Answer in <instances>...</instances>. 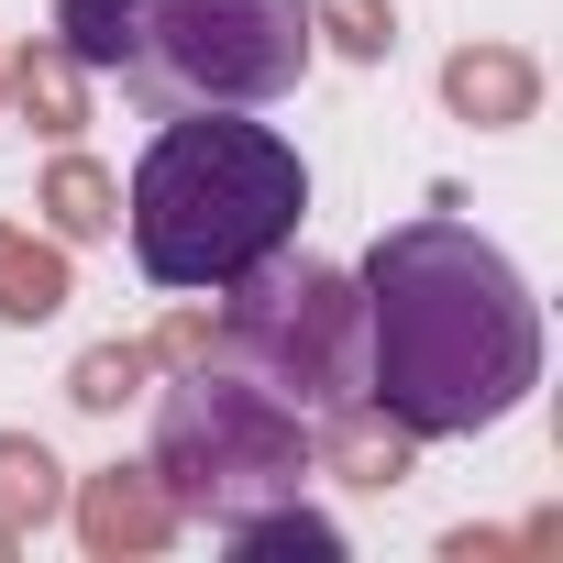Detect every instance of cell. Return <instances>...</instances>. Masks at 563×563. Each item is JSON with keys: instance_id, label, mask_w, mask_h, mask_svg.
Instances as JSON below:
<instances>
[{"instance_id": "obj_1", "label": "cell", "mask_w": 563, "mask_h": 563, "mask_svg": "<svg viewBox=\"0 0 563 563\" xmlns=\"http://www.w3.org/2000/svg\"><path fill=\"white\" fill-rule=\"evenodd\" d=\"M354 343H365V398L409 442H453L508 420L541 387V310L519 265L475 243L464 221H398L365 254L354 288Z\"/></svg>"}, {"instance_id": "obj_2", "label": "cell", "mask_w": 563, "mask_h": 563, "mask_svg": "<svg viewBox=\"0 0 563 563\" xmlns=\"http://www.w3.org/2000/svg\"><path fill=\"white\" fill-rule=\"evenodd\" d=\"M299 210H310V166L276 122L177 111L133 166V265L155 288H232L299 243Z\"/></svg>"}, {"instance_id": "obj_3", "label": "cell", "mask_w": 563, "mask_h": 563, "mask_svg": "<svg viewBox=\"0 0 563 563\" xmlns=\"http://www.w3.org/2000/svg\"><path fill=\"white\" fill-rule=\"evenodd\" d=\"M310 34V0H144V45L122 78L166 111H254L299 89Z\"/></svg>"}, {"instance_id": "obj_4", "label": "cell", "mask_w": 563, "mask_h": 563, "mask_svg": "<svg viewBox=\"0 0 563 563\" xmlns=\"http://www.w3.org/2000/svg\"><path fill=\"white\" fill-rule=\"evenodd\" d=\"M299 431L276 420L265 387H232V376H188L166 398V431H155V475L177 508H210L221 530L265 497H299Z\"/></svg>"}, {"instance_id": "obj_5", "label": "cell", "mask_w": 563, "mask_h": 563, "mask_svg": "<svg viewBox=\"0 0 563 563\" xmlns=\"http://www.w3.org/2000/svg\"><path fill=\"white\" fill-rule=\"evenodd\" d=\"M232 343L265 365V387H288L310 409H343L365 398V343H354V288L332 265H288L265 254L254 276H232Z\"/></svg>"}, {"instance_id": "obj_6", "label": "cell", "mask_w": 563, "mask_h": 563, "mask_svg": "<svg viewBox=\"0 0 563 563\" xmlns=\"http://www.w3.org/2000/svg\"><path fill=\"white\" fill-rule=\"evenodd\" d=\"M56 45H67L78 67H133L144 0H56Z\"/></svg>"}, {"instance_id": "obj_7", "label": "cell", "mask_w": 563, "mask_h": 563, "mask_svg": "<svg viewBox=\"0 0 563 563\" xmlns=\"http://www.w3.org/2000/svg\"><path fill=\"white\" fill-rule=\"evenodd\" d=\"M232 552H310V563H332L343 530L310 519V508H243V519H232Z\"/></svg>"}, {"instance_id": "obj_8", "label": "cell", "mask_w": 563, "mask_h": 563, "mask_svg": "<svg viewBox=\"0 0 563 563\" xmlns=\"http://www.w3.org/2000/svg\"><path fill=\"white\" fill-rule=\"evenodd\" d=\"M89 541H100V552H144V541H166V497H144V486L111 475V486L89 497Z\"/></svg>"}, {"instance_id": "obj_9", "label": "cell", "mask_w": 563, "mask_h": 563, "mask_svg": "<svg viewBox=\"0 0 563 563\" xmlns=\"http://www.w3.org/2000/svg\"><path fill=\"white\" fill-rule=\"evenodd\" d=\"M67 299V265L56 254H34V243H12V232H0V310H12V321H45Z\"/></svg>"}, {"instance_id": "obj_10", "label": "cell", "mask_w": 563, "mask_h": 563, "mask_svg": "<svg viewBox=\"0 0 563 563\" xmlns=\"http://www.w3.org/2000/svg\"><path fill=\"white\" fill-rule=\"evenodd\" d=\"M453 100L486 111V122H519V111H530V67H508V56H464V67H453Z\"/></svg>"}, {"instance_id": "obj_11", "label": "cell", "mask_w": 563, "mask_h": 563, "mask_svg": "<svg viewBox=\"0 0 563 563\" xmlns=\"http://www.w3.org/2000/svg\"><path fill=\"white\" fill-rule=\"evenodd\" d=\"M0 508H12V519H23V508H34V519L56 508V464H45L34 442H0Z\"/></svg>"}, {"instance_id": "obj_12", "label": "cell", "mask_w": 563, "mask_h": 563, "mask_svg": "<svg viewBox=\"0 0 563 563\" xmlns=\"http://www.w3.org/2000/svg\"><path fill=\"white\" fill-rule=\"evenodd\" d=\"M310 23H332L343 56H387V0H310Z\"/></svg>"}, {"instance_id": "obj_13", "label": "cell", "mask_w": 563, "mask_h": 563, "mask_svg": "<svg viewBox=\"0 0 563 563\" xmlns=\"http://www.w3.org/2000/svg\"><path fill=\"white\" fill-rule=\"evenodd\" d=\"M56 221L67 232H111V177L100 166H56Z\"/></svg>"}, {"instance_id": "obj_14", "label": "cell", "mask_w": 563, "mask_h": 563, "mask_svg": "<svg viewBox=\"0 0 563 563\" xmlns=\"http://www.w3.org/2000/svg\"><path fill=\"white\" fill-rule=\"evenodd\" d=\"M23 100L45 111V133H67V122H78V89H67V67H56V56H23Z\"/></svg>"}, {"instance_id": "obj_15", "label": "cell", "mask_w": 563, "mask_h": 563, "mask_svg": "<svg viewBox=\"0 0 563 563\" xmlns=\"http://www.w3.org/2000/svg\"><path fill=\"white\" fill-rule=\"evenodd\" d=\"M133 376H144V354H89V365H78V398H89V409H111Z\"/></svg>"}]
</instances>
